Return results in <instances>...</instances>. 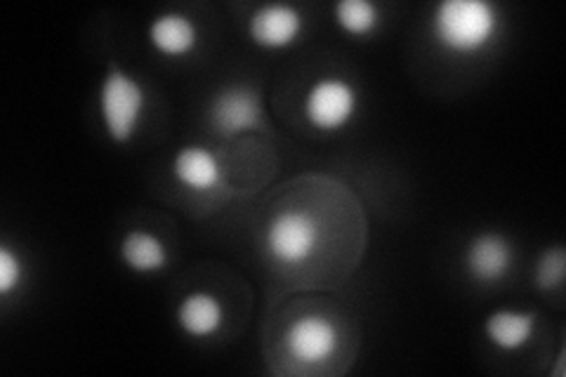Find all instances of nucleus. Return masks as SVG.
Wrapping results in <instances>:
<instances>
[{"label":"nucleus","mask_w":566,"mask_h":377,"mask_svg":"<svg viewBox=\"0 0 566 377\" xmlns=\"http://www.w3.org/2000/svg\"><path fill=\"white\" fill-rule=\"evenodd\" d=\"M340 335L335 323L324 316H300L286 331V347L300 364H322L338 349Z\"/></svg>","instance_id":"0eeeda50"},{"label":"nucleus","mask_w":566,"mask_h":377,"mask_svg":"<svg viewBox=\"0 0 566 377\" xmlns=\"http://www.w3.org/2000/svg\"><path fill=\"white\" fill-rule=\"evenodd\" d=\"M536 333V314L531 312H512L501 310L486 316L484 335L489 343L501 352H520L524 349Z\"/></svg>","instance_id":"f8f14e48"},{"label":"nucleus","mask_w":566,"mask_h":377,"mask_svg":"<svg viewBox=\"0 0 566 377\" xmlns=\"http://www.w3.org/2000/svg\"><path fill=\"white\" fill-rule=\"evenodd\" d=\"M318 243V224L307 212L286 210L276 214L268 227L264 245L268 253L281 264L307 262Z\"/></svg>","instance_id":"20e7f679"},{"label":"nucleus","mask_w":566,"mask_h":377,"mask_svg":"<svg viewBox=\"0 0 566 377\" xmlns=\"http://www.w3.org/2000/svg\"><path fill=\"white\" fill-rule=\"evenodd\" d=\"M177 326L189 337H212L224 326V304L206 291L189 293L177 307Z\"/></svg>","instance_id":"9b49d317"},{"label":"nucleus","mask_w":566,"mask_h":377,"mask_svg":"<svg viewBox=\"0 0 566 377\" xmlns=\"http://www.w3.org/2000/svg\"><path fill=\"white\" fill-rule=\"evenodd\" d=\"M566 272V258L559 245L545 250L536 264V285L541 291H555L564 283Z\"/></svg>","instance_id":"2eb2a0df"},{"label":"nucleus","mask_w":566,"mask_h":377,"mask_svg":"<svg viewBox=\"0 0 566 377\" xmlns=\"http://www.w3.org/2000/svg\"><path fill=\"white\" fill-rule=\"evenodd\" d=\"M333 14L343 31L357 35V39L374 33L380 24V10L370 0H340V3H335Z\"/></svg>","instance_id":"4468645a"},{"label":"nucleus","mask_w":566,"mask_h":377,"mask_svg":"<svg viewBox=\"0 0 566 377\" xmlns=\"http://www.w3.org/2000/svg\"><path fill=\"white\" fill-rule=\"evenodd\" d=\"M24 264L10 245H0V295L8 297L22 285Z\"/></svg>","instance_id":"dca6fc26"},{"label":"nucleus","mask_w":566,"mask_h":377,"mask_svg":"<svg viewBox=\"0 0 566 377\" xmlns=\"http://www.w3.org/2000/svg\"><path fill=\"white\" fill-rule=\"evenodd\" d=\"M515 264V248L499 231H482L465 248L468 274L480 283L503 281Z\"/></svg>","instance_id":"6e6552de"},{"label":"nucleus","mask_w":566,"mask_h":377,"mask_svg":"<svg viewBox=\"0 0 566 377\" xmlns=\"http://www.w3.org/2000/svg\"><path fill=\"white\" fill-rule=\"evenodd\" d=\"M145 87L135 76L118 66H112L106 74L99 93V112L104 130L116 145H126L139 128L142 114H145Z\"/></svg>","instance_id":"f03ea898"},{"label":"nucleus","mask_w":566,"mask_h":377,"mask_svg":"<svg viewBox=\"0 0 566 377\" xmlns=\"http://www.w3.org/2000/svg\"><path fill=\"white\" fill-rule=\"evenodd\" d=\"M120 260L135 274H156L168 266V248L151 231H128L120 241Z\"/></svg>","instance_id":"ddd939ff"},{"label":"nucleus","mask_w":566,"mask_h":377,"mask_svg":"<svg viewBox=\"0 0 566 377\" xmlns=\"http://www.w3.org/2000/svg\"><path fill=\"white\" fill-rule=\"evenodd\" d=\"M172 175L182 187L197 193H208L222 185V166L218 156L201 145H189L175 154Z\"/></svg>","instance_id":"1a4fd4ad"},{"label":"nucleus","mask_w":566,"mask_h":377,"mask_svg":"<svg viewBox=\"0 0 566 377\" xmlns=\"http://www.w3.org/2000/svg\"><path fill=\"white\" fill-rule=\"evenodd\" d=\"M499 31L501 14L489 0H444L432 12L434 41L453 55L486 50Z\"/></svg>","instance_id":"f257e3e1"},{"label":"nucleus","mask_w":566,"mask_h":377,"mask_svg":"<svg viewBox=\"0 0 566 377\" xmlns=\"http://www.w3.org/2000/svg\"><path fill=\"white\" fill-rule=\"evenodd\" d=\"M359 95L345 78H318L305 95V118L322 133L343 130L357 116Z\"/></svg>","instance_id":"7ed1b4c3"},{"label":"nucleus","mask_w":566,"mask_h":377,"mask_svg":"<svg viewBox=\"0 0 566 377\" xmlns=\"http://www.w3.org/2000/svg\"><path fill=\"white\" fill-rule=\"evenodd\" d=\"M208 121L220 135L258 130L264 121L260 93L251 85H229L220 90L208 106Z\"/></svg>","instance_id":"39448f33"},{"label":"nucleus","mask_w":566,"mask_h":377,"mask_svg":"<svg viewBox=\"0 0 566 377\" xmlns=\"http://www.w3.org/2000/svg\"><path fill=\"white\" fill-rule=\"evenodd\" d=\"M305 31V17L295 6L272 3L258 8L248 20V35L258 48L283 50L297 43Z\"/></svg>","instance_id":"423d86ee"},{"label":"nucleus","mask_w":566,"mask_h":377,"mask_svg":"<svg viewBox=\"0 0 566 377\" xmlns=\"http://www.w3.org/2000/svg\"><path fill=\"white\" fill-rule=\"evenodd\" d=\"M149 41L166 57H187L199 45V29L182 12H164L151 20Z\"/></svg>","instance_id":"9d476101"}]
</instances>
